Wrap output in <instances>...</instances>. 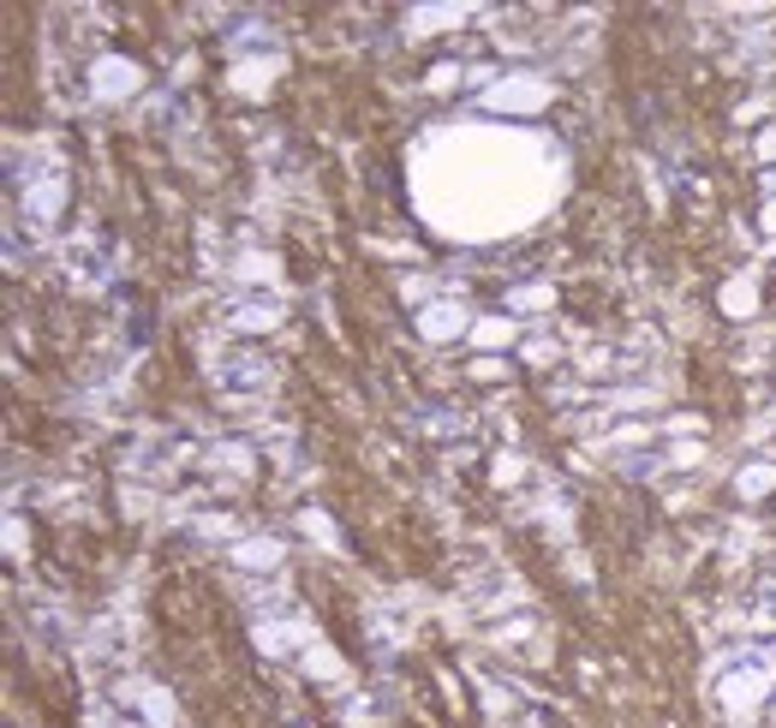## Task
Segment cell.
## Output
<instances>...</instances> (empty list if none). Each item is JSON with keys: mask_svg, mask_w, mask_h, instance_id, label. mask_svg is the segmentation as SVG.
<instances>
[{"mask_svg": "<svg viewBox=\"0 0 776 728\" xmlns=\"http://www.w3.org/2000/svg\"><path fill=\"white\" fill-rule=\"evenodd\" d=\"M210 376H215L228 394H263L269 383H275V364L258 358V353H221V358L210 364Z\"/></svg>", "mask_w": 776, "mask_h": 728, "instance_id": "1", "label": "cell"}, {"mask_svg": "<svg viewBox=\"0 0 776 728\" xmlns=\"http://www.w3.org/2000/svg\"><path fill=\"white\" fill-rule=\"evenodd\" d=\"M723 710H735V717H753L758 699H765V663H740V669L723 675Z\"/></svg>", "mask_w": 776, "mask_h": 728, "instance_id": "2", "label": "cell"}, {"mask_svg": "<svg viewBox=\"0 0 776 728\" xmlns=\"http://www.w3.org/2000/svg\"><path fill=\"white\" fill-rule=\"evenodd\" d=\"M484 102L502 108V114H532V108H544V84H532V78H508V84H496Z\"/></svg>", "mask_w": 776, "mask_h": 728, "instance_id": "3", "label": "cell"}, {"mask_svg": "<svg viewBox=\"0 0 776 728\" xmlns=\"http://www.w3.org/2000/svg\"><path fill=\"white\" fill-rule=\"evenodd\" d=\"M228 323H233V328H275V323H281V305H275L269 293L233 299V305H228Z\"/></svg>", "mask_w": 776, "mask_h": 728, "instance_id": "4", "label": "cell"}, {"mask_svg": "<svg viewBox=\"0 0 776 728\" xmlns=\"http://www.w3.org/2000/svg\"><path fill=\"white\" fill-rule=\"evenodd\" d=\"M90 90H97V97H108V102H114V97H132V90H138V67H132V60H102V67L90 72Z\"/></svg>", "mask_w": 776, "mask_h": 728, "instance_id": "5", "label": "cell"}, {"mask_svg": "<svg viewBox=\"0 0 776 728\" xmlns=\"http://www.w3.org/2000/svg\"><path fill=\"white\" fill-rule=\"evenodd\" d=\"M67 263H72L78 281H108V245H90V240L78 245V240H72V245H67Z\"/></svg>", "mask_w": 776, "mask_h": 728, "instance_id": "6", "label": "cell"}, {"mask_svg": "<svg viewBox=\"0 0 776 728\" xmlns=\"http://www.w3.org/2000/svg\"><path fill=\"white\" fill-rule=\"evenodd\" d=\"M419 328L431 341H449V335H461V328H466V316L454 305H431V311H419Z\"/></svg>", "mask_w": 776, "mask_h": 728, "instance_id": "7", "label": "cell"}, {"mask_svg": "<svg viewBox=\"0 0 776 728\" xmlns=\"http://www.w3.org/2000/svg\"><path fill=\"white\" fill-rule=\"evenodd\" d=\"M233 562H240V567H275L281 544H275V537H245V544L233 549Z\"/></svg>", "mask_w": 776, "mask_h": 728, "instance_id": "8", "label": "cell"}, {"mask_svg": "<svg viewBox=\"0 0 776 728\" xmlns=\"http://www.w3.org/2000/svg\"><path fill=\"white\" fill-rule=\"evenodd\" d=\"M258 645H263L269 657H288L293 645H305V633H299V627H281V621H275V627H258Z\"/></svg>", "mask_w": 776, "mask_h": 728, "instance_id": "9", "label": "cell"}, {"mask_svg": "<svg viewBox=\"0 0 776 728\" xmlns=\"http://www.w3.org/2000/svg\"><path fill=\"white\" fill-rule=\"evenodd\" d=\"M54 210H60V185H37V192H30V215L54 221Z\"/></svg>", "mask_w": 776, "mask_h": 728, "instance_id": "10", "label": "cell"}, {"mask_svg": "<svg viewBox=\"0 0 776 728\" xmlns=\"http://www.w3.org/2000/svg\"><path fill=\"white\" fill-rule=\"evenodd\" d=\"M770 484H776V466H753V472H740V496H765Z\"/></svg>", "mask_w": 776, "mask_h": 728, "instance_id": "11", "label": "cell"}, {"mask_svg": "<svg viewBox=\"0 0 776 728\" xmlns=\"http://www.w3.org/2000/svg\"><path fill=\"white\" fill-rule=\"evenodd\" d=\"M723 299H728V311H740V305H747V311H753V287H740V281H735V287H728Z\"/></svg>", "mask_w": 776, "mask_h": 728, "instance_id": "12", "label": "cell"}, {"mask_svg": "<svg viewBox=\"0 0 776 728\" xmlns=\"http://www.w3.org/2000/svg\"><path fill=\"white\" fill-rule=\"evenodd\" d=\"M478 341H484V346H496V341H508V323H478Z\"/></svg>", "mask_w": 776, "mask_h": 728, "instance_id": "13", "label": "cell"}, {"mask_svg": "<svg viewBox=\"0 0 776 728\" xmlns=\"http://www.w3.org/2000/svg\"><path fill=\"white\" fill-rule=\"evenodd\" d=\"M765 228H770V233H776V203H770V215H765Z\"/></svg>", "mask_w": 776, "mask_h": 728, "instance_id": "14", "label": "cell"}]
</instances>
